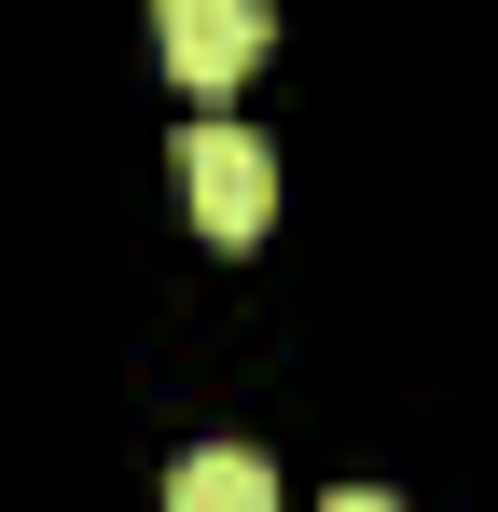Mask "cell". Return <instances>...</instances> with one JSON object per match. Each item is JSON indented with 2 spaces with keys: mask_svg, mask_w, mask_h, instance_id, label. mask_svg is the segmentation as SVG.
Returning a JSON list of instances; mask_svg holds the SVG:
<instances>
[{
  "mask_svg": "<svg viewBox=\"0 0 498 512\" xmlns=\"http://www.w3.org/2000/svg\"><path fill=\"white\" fill-rule=\"evenodd\" d=\"M153 42H166V70H180V84H236L249 56H263V0H166Z\"/></svg>",
  "mask_w": 498,
  "mask_h": 512,
  "instance_id": "cell-2",
  "label": "cell"
},
{
  "mask_svg": "<svg viewBox=\"0 0 498 512\" xmlns=\"http://www.w3.org/2000/svg\"><path fill=\"white\" fill-rule=\"evenodd\" d=\"M319 512H402V499H388V485H332Z\"/></svg>",
  "mask_w": 498,
  "mask_h": 512,
  "instance_id": "cell-4",
  "label": "cell"
},
{
  "mask_svg": "<svg viewBox=\"0 0 498 512\" xmlns=\"http://www.w3.org/2000/svg\"><path fill=\"white\" fill-rule=\"evenodd\" d=\"M180 194H194V222H208L222 250H249V236L277 222V153L249 139L236 111H194V125H180Z\"/></svg>",
  "mask_w": 498,
  "mask_h": 512,
  "instance_id": "cell-1",
  "label": "cell"
},
{
  "mask_svg": "<svg viewBox=\"0 0 498 512\" xmlns=\"http://www.w3.org/2000/svg\"><path fill=\"white\" fill-rule=\"evenodd\" d=\"M166 512H277V457L263 443H194L166 471Z\"/></svg>",
  "mask_w": 498,
  "mask_h": 512,
  "instance_id": "cell-3",
  "label": "cell"
}]
</instances>
